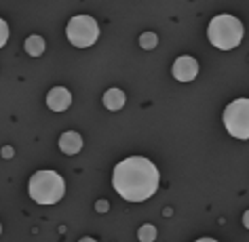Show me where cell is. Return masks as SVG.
<instances>
[{
	"label": "cell",
	"mask_w": 249,
	"mask_h": 242,
	"mask_svg": "<svg viewBox=\"0 0 249 242\" xmlns=\"http://www.w3.org/2000/svg\"><path fill=\"white\" fill-rule=\"evenodd\" d=\"M112 185L129 202H144L159 188V171L144 156H131L118 162L112 173Z\"/></svg>",
	"instance_id": "obj_1"
},
{
	"label": "cell",
	"mask_w": 249,
	"mask_h": 242,
	"mask_svg": "<svg viewBox=\"0 0 249 242\" xmlns=\"http://www.w3.org/2000/svg\"><path fill=\"white\" fill-rule=\"evenodd\" d=\"M209 42L220 51H230L243 40V23L232 15H217L207 28Z\"/></svg>",
	"instance_id": "obj_2"
},
{
	"label": "cell",
	"mask_w": 249,
	"mask_h": 242,
	"mask_svg": "<svg viewBox=\"0 0 249 242\" xmlns=\"http://www.w3.org/2000/svg\"><path fill=\"white\" fill-rule=\"evenodd\" d=\"M28 192L34 202L55 204L64 198L66 183H64V179H61V175H57L55 171H38L30 179Z\"/></svg>",
	"instance_id": "obj_3"
},
{
	"label": "cell",
	"mask_w": 249,
	"mask_h": 242,
	"mask_svg": "<svg viewBox=\"0 0 249 242\" xmlns=\"http://www.w3.org/2000/svg\"><path fill=\"white\" fill-rule=\"evenodd\" d=\"M68 40L78 48H87L91 45H95L99 38V23L93 19L91 15H76L72 17L70 23L66 28Z\"/></svg>",
	"instance_id": "obj_4"
},
{
	"label": "cell",
	"mask_w": 249,
	"mask_h": 242,
	"mask_svg": "<svg viewBox=\"0 0 249 242\" xmlns=\"http://www.w3.org/2000/svg\"><path fill=\"white\" fill-rule=\"evenodd\" d=\"M226 131L236 139H249V99H236L224 110Z\"/></svg>",
	"instance_id": "obj_5"
},
{
	"label": "cell",
	"mask_w": 249,
	"mask_h": 242,
	"mask_svg": "<svg viewBox=\"0 0 249 242\" xmlns=\"http://www.w3.org/2000/svg\"><path fill=\"white\" fill-rule=\"evenodd\" d=\"M171 72H173V76H176V80H179V82H190V80H195L196 74H198V64H196L195 57L184 55V57L176 59Z\"/></svg>",
	"instance_id": "obj_6"
},
{
	"label": "cell",
	"mask_w": 249,
	"mask_h": 242,
	"mask_svg": "<svg viewBox=\"0 0 249 242\" xmlns=\"http://www.w3.org/2000/svg\"><path fill=\"white\" fill-rule=\"evenodd\" d=\"M70 103H72V95L68 89H64V86H55V89L49 91L47 105L53 112H64V110L70 108Z\"/></svg>",
	"instance_id": "obj_7"
},
{
	"label": "cell",
	"mask_w": 249,
	"mask_h": 242,
	"mask_svg": "<svg viewBox=\"0 0 249 242\" xmlns=\"http://www.w3.org/2000/svg\"><path fill=\"white\" fill-rule=\"evenodd\" d=\"M59 150L68 154V156H74L83 150V137L76 133V131H68L59 137Z\"/></svg>",
	"instance_id": "obj_8"
},
{
	"label": "cell",
	"mask_w": 249,
	"mask_h": 242,
	"mask_svg": "<svg viewBox=\"0 0 249 242\" xmlns=\"http://www.w3.org/2000/svg\"><path fill=\"white\" fill-rule=\"evenodd\" d=\"M124 101H127V97H124V93L121 89H108L104 93V105L112 112L121 110L124 105Z\"/></svg>",
	"instance_id": "obj_9"
},
{
	"label": "cell",
	"mask_w": 249,
	"mask_h": 242,
	"mask_svg": "<svg viewBox=\"0 0 249 242\" xmlns=\"http://www.w3.org/2000/svg\"><path fill=\"white\" fill-rule=\"evenodd\" d=\"M26 53L30 57H38V55L45 53V40L40 36H30L26 40Z\"/></svg>",
	"instance_id": "obj_10"
},
{
	"label": "cell",
	"mask_w": 249,
	"mask_h": 242,
	"mask_svg": "<svg viewBox=\"0 0 249 242\" xmlns=\"http://www.w3.org/2000/svg\"><path fill=\"white\" fill-rule=\"evenodd\" d=\"M138 238H140V242H154V240H157V227H154L152 223L142 226L138 229Z\"/></svg>",
	"instance_id": "obj_11"
},
{
	"label": "cell",
	"mask_w": 249,
	"mask_h": 242,
	"mask_svg": "<svg viewBox=\"0 0 249 242\" xmlns=\"http://www.w3.org/2000/svg\"><path fill=\"white\" fill-rule=\"evenodd\" d=\"M140 45L142 48H146V51H150V48H154L159 45V38H157V34H152V32H144L140 36Z\"/></svg>",
	"instance_id": "obj_12"
},
{
	"label": "cell",
	"mask_w": 249,
	"mask_h": 242,
	"mask_svg": "<svg viewBox=\"0 0 249 242\" xmlns=\"http://www.w3.org/2000/svg\"><path fill=\"white\" fill-rule=\"evenodd\" d=\"M7 40H9V26L0 19V48L7 45Z\"/></svg>",
	"instance_id": "obj_13"
},
{
	"label": "cell",
	"mask_w": 249,
	"mask_h": 242,
	"mask_svg": "<svg viewBox=\"0 0 249 242\" xmlns=\"http://www.w3.org/2000/svg\"><path fill=\"white\" fill-rule=\"evenodd\" d=\"M95 209L99 210V213H106V210H108V202H106V200H99V202L95 204Z\"/></svg>",
	"instance_id": "obj_14"
},
{
	"label": "cell",
	"mask_w": 249,
	"mask_h": 242,
	"mask_svg": "<svg viewBox=\"0 0 249 242\" xmlns=\"http://www.w3.org/2000/svg\"><path fill=\"white\" fill-rule=\"evenodd\" d=\"M243 226L249 229V210H245V215H243Z\"/></svg>",
	"instance_id": "obj_15"
},
{
	"label": "cell",
	"mask_w": 249,
	"mask_h": 242,
	"mask_svg": "<svg viewBox=\"0 0 249 242\" xmlns=\"http://www.w3.org/2000/svg\"><path fill=\"white\" fill-rule=\"evenodd\" d=\"M195 242H217V240H213V238H198Z\"/></svg>",
	"instance_id": "obj_16"
},
{
	"label": "cell",
	"mask_w": 249,
	"mask_h": 242,
	"mask_svg": "<svg viewBox=\"0 0 249 242\" xmlns=\"http://www.w3.org/2000/svg\"><path fill=\"white\" fill-rule=\"evenodd\" d=\"M78 242H97V240H93V238H89V236H87V238H80Z\"/></svg>",
	"instance_id": "obj_17"
},
{
	"label": "cell",
	"mask_w": 249,
	"mask_h": 242,
	"mask_svg": "<svg viewBox=\"0 0 249 242\" xmlns=\"http://www.w3.org/2000/svg\"><path fill=\"white\" fill-rule=\"evenodd\" d=\"M0 234H2V226H0Z\"/></svg>",
	"instance_id": "obj_18"
}]
</instances>
